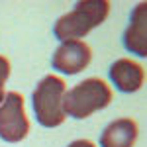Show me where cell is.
Segmentation results:
<instances>
[{"label":"cell","instance_id":"cell-5","mask_svg":"<svg viewBox=\"0 0 147 147\" xmlns=\"http://www.w3.org/2000/svg\"><path fill=\"white\" fill-rule=\"evenodd\" d=\"M92 61V49L80 39L61 41L51 57V65L63 75H77L82 73Z\"/></svg>","mask_w":147,"mask_h":147},{"label":"cell","instance_id":"cell-7","mask_svg":"<svg viewBox=\"0 0 147 147\" xmlns=\"http://www.w3.org/2000/svg\"><path fill=\"white\" fill-rule=\"evenodd\" d=\"M110 80L120 92H136L145 82V69L134 59H118L110 67Z\"/></svg>","mask_w":147,"mask_h":147},{"label":"cell","instance_id":"cell-3","mask_svg":"<svg viewBox=\"0 0 147 147\" xmlns=\"http://www.w3.org/2000/svg\"><path fill=\"white\" fill-rule=\"evenodd\" d=\"M63 96H65V80L57 75H45L39 80L32 94L35 120L43 127L61 125L67 116L63 112Z\"/></svg>","mask_w":147,"mask_h":147},{"label":"cell","instance_id":"cell-1","mask_svg":"<svg viewBox=\"0 0 147 147\" xmlns=\"http://www.w3.org/2000/svg\"><path fill=\"white\" fill-rule=\"evenodd\" d=\"M112 102V88L98 77L80 80L71 90H65L63 112L75 120H84L98 110H104Z\"/></svg>","mask_w":147,"mask_h":147},{"label":"cell","instance_id":"cell-4","mask_svg":"<svg viewBox=\"0 0 147 147\" xmlns=\"http://www.w3.org/2000/svg\"><path fill=\"white\" fill-rule=\"evenodd\" d=\"M30 134V120L24 108V96L16 90L6 92L0 104V137L8 143H20Z\"/></svg>","mask_w":147,"mask_h":147},{"label":"cell","instance_id":"cell-6","mask_svg":"<svg viewBox=\"0 0 147 147\" xmlns=\"http://www.w3.org/2000/svg\"><path fill=\"white\" fill-rule=\"evenodd\" d=\"M124 47L137 57L147 55V4L139 2L131 10L129 26L124 32Z\"/></svg>","mask_w":147,"mask_h":147},{"label":"cell","instance_id":"cell-9","mask_svg":"<svg viewBox=\"0 0 147 147\" xmlns=\"http://www.w3.org/2000/svg\"><path fill=\"white\" fill-rule=\"evenodd\" d=\"M8 77H10V61H8L4 55H0V104H2L4 96H6V92H4V84H6Z\"/></svg>","mask_w":147,"mask_h":147},{"label":"cell","instance_id":"cell-2","mask_svg":"<svg viewBox=\"0 0 147 147\" xmlns=\"http://www.w3.org/2000/svg\"><path fill=\"white\" fill-rule=\"evenodd\" d=\"M110 14L108 0H80L71 12L63 14L55 22V37L61 41L80 39L98 28Z\"/></svg>","mask_w":147,"mask_h":147},{"label":"cell","instance_id":"cell-8","mask_svg":"<svg viewBox=\"0 0 147 147\" xmlns=\"http://www.w3.org/2000/svg\"><path fill=\"white\" fill-rule=\"evenodd\" d=\"M139 136L137 122L131 118L114 120L108 127H104L100 136V147H134Z\"/></svg>","mask_w":147,"mask_h":147},{"label":"cell","instance_id":"cell-10","mask_svg":"<svg viewBox=\"0 0 147 147\" xmlns=\"http://www.w3.org/2000/svg\"><path fill=\"white\" fill-rule=\"evenodd\" d=\"M67 147H96L92 143L90 139H77V141H73V143H69Z\"/></svg>","mask_w":147,"mask_h":147}]
</instances>
